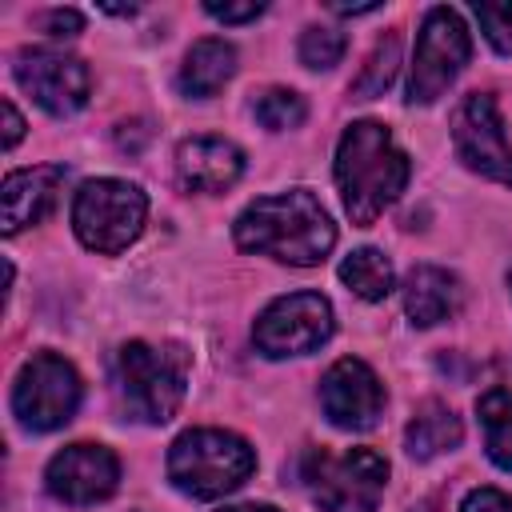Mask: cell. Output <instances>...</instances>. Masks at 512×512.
<instances>
[{
	"label": "cell",
	"mask_w": 512,
	"mask_h": 512,
	"mask_svg": "<svg viewBox=\"0 0 512 512\" xmlns=\"http://www.w3.org/2000/svg\"><path fill=\"white\" fill-rule=\"evenodd\" d=\"M320 408L336 428L364 432L384 412V384L376 380V372L364 360L344 356L320 380Z\"/></svg>",
	"instance_id": "cell-12"
},
{
	"label": "cell",
	"mask_w": 512,
	"mask_h": 512,
	"mask_svg": "<svg viewBox=\"0 0 512 512\" xmlns=\"http://www.w3.org/2000/svg\"><path fill=\"white\" fill-rule=\"evenodd\" d=\"M80 376L76 368L56 356V352H36L16 384H12V412L24 428L32 432H52V428H64L76 408H80Z\"/></svg>",
	"instance_id": "cell-8"
},
{
	"label": "cell",
	"mask_w": 512,
	"mask_h": 512,
	"mask_svg": "<svg viewBox=\"0 0 512 512\" xmlns=\"http://www.w3.org/2000/svg\"><path fill=\"white\" fill-rule=\"evenodd\" d=\"M80 12H72V8H52V12H44L40 16V28L48 32V36H76L80 32Z\"/></svg>",
	"instance_id": "cell-27"
},
{
	"label": "cell",
	"mask_w": 512,
	"mask_h": 512,
	"mask_svg": "<svg viewBox=\"0 0 512 512\" xmlns=\"http://www.w3.org/2000/svg\"><path fill=\"white\" fill-rule=\"evenodd\" d=\"M188 368L192 352L184 344H148V340H128L116 356V392L120 408L132 420L144 424H164L184 400L188 388Z\"/></svg>",
	"instance_id": "cell-3"
},
{
	"label": "cell",
	"mask_w": 512,
	"mask_h": 512,
	"mask_svg": "<svg viewBox=\"0 0 512 512\" xmlns=\"http://www.w3.org/2000/svg\"><path fill=\"white\" fill-rule=\"evenodd\" d=\"M452 148L464 168L512 188V144L504 140V120L488 92H472L452 112Z\"/></svg>",
	"instance_id": "cell-10"
},
{
	"label": "cell",
	"mask_w": 512,
	"mask_h": 512,
	"mask_svg": "<svg viewBox=\"0 0 512 512\" xmlns=\"http://www.w3.org/2000/svg\"><path fill=\"white\" fill-rule=\"evenodd\" d=\"M396 64H400V36H396V32H388V36L368 52V60H364L360 76L352 80V96H360V100L384 96V88H388V84H392V76H396Z\"/></svg>",
	"instance_id": "cell-21"
},
{
	"label": "cell",
	"mask_w": 512,
	"mask_h": 512,
	"mask_svg": "<svg viewBox=\"0 0 512 512\" xmlns=\"http://www.w3.org/2000/svg\"><path fill=\"white\" fill-rule=\"evenodd\" d=\"M16 80L20 88L52 116H72L76 108L88 104L92 92V72L80 56L52 52V48H24L16 56Z\"/></svg>",
	"instance_id": "cell-11"
},
{
	"label": "cell",
	"mask_w": 512,
	"mask_h": 512,
	"mask_svg": "<svg viewBox=\"0 0 512 512\" xmlns=\"http://www.w3.org/2000/svg\"><path fill=\"white\" fill-rule=\"evenodd\" d=\"M472 56V36L460 20V12L452 8H428L420 36H416V52H412V80H408V100L412 104H432L448 92V84L464 72Z\"/></svg>",
	"instance_id": "cell-7"
},
{
	"label": "cell",
	"mask_w": 512,
	"mask_h": 512,
	"mask_svg": "<svg viewBox=\"0 0 512 512\" xmlns=\"http://www.w3.org/2000/svg\"><path fill=\"white\" fill-rule=\"evenodd\" d=\"M220 512H276L272 504H232V508H220Z\"/></svg>",
	"instance_id": "cell-29"
},
{
	"label": "cell",
	"mask_w": 512,
	"mask_h": 512,
	"mask_svg": "<svg viewBox=\"0 0 512 512\" xmlns=\"http://www.w3.org/2000/svg\"><path fill=\"white\" fill-rule=\"evenodd\" d=\"M472 12H476V20H480L488 44H492L496 52L512 56V4H476Z\"/></svg>",
	"instance_id": "cell-24"
},
{
	"label": "cell",
	"mask_w": 512,
	"mask_h": 512,
	"mask_svg": "<svg viewBox=\"0 0 512 512\" xmlns=\"http://www.w3.org/2000/svg\"><path fill=\"white\" fill-rule=\"evenodd\" d=\"M476 412H480V424H484V448H488L492 464L512 472V392L508 388L484 392Z\"/></svg>",
	"instance_id": "cell-19"
},
{
	"label": "cell",
	"mask_w": 512,
	"mask_h": 512,
	"mask_svg": "<svg viewBox=\"0 0 512 512\" xmlns=\"http://www.w3.org/2000/svg\"><path fill=\"white\" fill-rule=\"evenodd\" d=\"M296 52H300V64L304 68H332L344 56V32L324 28V24H312V28L300 32V48Z\"/></svg>",
	"instance_id": "cell-23"
},
{
	"label": "cell",
	"mask_w": 512,
	"mask_h": 512,
	"mask_svg": "<svg viewBox=\"0 0 512 512\" xmlns=\"http://www.w3.org/2000/svg\"><path fill=\"white\" fill-rule=\"evenodd\" d=\"M236 72V48L224 44V40H196L180 64V92L184 96H196V100H208L216 96Z\"/></svg>",
	"instance_id": "cell-17"
},
{
	"label": "cell",
	"mask_w": 512,
	"mask_h": 512,
	"mask_svg": "<svg viewBox=\"0 0 512 512\" xmlns=\"http://www.w3.org/2000/svg\"><path fill=\"white\" fill-rule=\"evenodd\" d=\"M508 284H512V272H508Z\"/></svg>",
	"instance_id": "cell-30"
},
{
	"label": "cell",
	"mask_w": 512,
	"mask_h": 512,
	"mask_svg": "<svg viewBox=\"0 0 512 512\" xmlns=\"http://www.w3.org/2000/svg\"><path fill=\"white\" fill-rule=\"evenodd\" d=\"M252 112H256V120H260L268 132H288V128H300V124H304L308 104H304V96H296L292 88H264V92L252 100Z\"/></svg>",
	"instance_id": "cell-22"
},
{
	"label": "cell",
	"mask_w": 512,
	"mask_h": 512,
	"mask_svg": "<svg viewBox=\"0 0 512 512\" xmlns=\"http://www.w3.org/2000/svg\"><path fill=\"white\" fill-rule=\"evenodd\" d=\"M340 280L360 296V300H384L392 292V260L380 248H356L352 256H344L340 264Z\"/></svg>",
	"instance_id": "cell-20"
},
{
	"label": "cell",
	"mask_w": 512,
	"mask_h": 512,
	"mask_svg": "<svg viewBox=\"0 0 512 512\" xmlns=\"http://www.w3.org/2000/svg\"><path fill=\"white\" fill-rule=\"evenodd\" d=\"M64 184V168L60 164H36V168H20L4 176V232H20L28 224H40Z\"/></svg>",
	"instance_id": "cell-15"
},
{
	"label": "cell",
	"mask_w": 512,
	"mask_h": 512,
	"mask_svg": "<svg viewBox=\"0 0 512 512\" xmlns=\"http://www.w3.org/2000/svg\"><path fill=\"white\" fill-rule=\"evenodd\" d=\"M412 176L408 156L392 144V132L376 120H356L336 144V188L352 224L368 228L404 192Z\"/></svg>",
	"instance_id": "cell-2"
},
{
	"label": "cell",
	"mask_w": 512,
	"mask_h": 512,
	"mask_svg": "<svg viewBox=\"0 0 512 512\" xmlns=\"http://www.w3.org/2000/svg\"><path fill=\"white\" fill-rule=\"evenodd\" d=\"M460 512H512V496H504L500 488H472Z\"/></svg>",
	"instance_id": "cell-25"
},
{
	"label": "cell",
	"mask_w": 512,
	"mask_h": 512,
	"mask_svg": "<svg viewBox=\"0 0 512 512\" xmlns=\"http://www.w3.org/2000/svg\"><path fill=\"white\" fill-rule=\"evenodd\" d=\"M252 472V444L224 428H188L168 448V480L192 500H216L224 492H236Z\"/></svg>",
	"instance_id": "cell-4"
},
{
	"label": "cell",
	"mask_w": 512,
	"mask_h": 512,
	"mask_svg": "<svg viewBox=\"0 0 512 512\" xmlns=\"http://www.w3.org/2000/svg\"><path fill=\"white\" fill-rule=\"evenodd\" d=\"M464 304V284L436 264H420L404 280V312L416 328H432L448 316H456Z\"/></svg>",
	"instance_id": "cell-16"
},
{
	"label": "cell",
	"mask_w": 512,
	"mask_h": 512,
	"mask_svg": "<svg viewBox=\"0 0 512 512\" xmlns=\"http://www.w3.org/2000/svg\"><path fill=\"white\" fill-rule=\"evenodd\" d=\"M460 440H464L460 416L444 400H424L404 428V448L412 460H432L440 452H452Z\"/></svg>",
	"instance_id": "cell-18"
},
{
	"label": "cell",
	"mask_w": 512,
	"mask_h": 512,
	"mask_svg": "<svg viewBox=\"0 0 512 512\" xmlns=\"http://www.w3.org/2000/svg\"><path fill=\"white\" fill-rule=\"evenodd\" d=\"M244 152L224 136H192L176 148V176L188 192H224L240 180Z\"/></svg>",
	"instance_id": "cell-14"
},
{
	"label": "cell",
	"mask_w": 512,
	"mask_h": 512,
	"mask_svg": "<svg viewBox=\"0 0 512 512\" xmlns=\"http://www.w3.org/2000/svg\"><path fill=\"white\" fill-rule=\"evenodd\" d=\"M204 12L216 16V20H224V24H244V20H256L264 12V4L260 0H248V4H216V0H208Z\"/></svg>",
	"instance_id": "cell-26"
},
{
	"label": "cell",
	"mask_w": 512,
	"mask_h": 512,
	"mask_svg": "<svg viewBox=\"0 0 512 512\" xmlns=\"http://www.w3.org/2000/svg\"><path fill=\"white\" fill-rule=\"evenodd\" d=\"M144 216H148V200L136 184L128 180H88L76 200H72V228L76 236L84 240V248L92 252H104V256H116L124 252L140 228H144Z\"/></svg>",
	"instance_id": "cell-6"
},
{
	"label": "cell",
	"mask_w": 512,
	"mask_h": 512,
	"mask_svg": "<svg viewBox=\"0 0 512 512\" xmlns=\"http://www.w3.org/2000/svg\"><path fill=\"white\" fill-rule=\"evenodd\" d=\"M24 136V120L12 108V100H4V148H16V140Z\"/></svg>",
	"instance_id": "cell-28"
},
{
	"label": "cell",
	"mask_w": 512,
	"mask_h": 512,
	"mask_svg": "<svg viewBox=\"0 0 512 512\" xmlns=\"http://www.w3.org/2000/svg\"><path fill=\"white\" fill-rule=\"evenodd\" d=\"M300 480L324 512H372L388 484V460L372 448L304 452Z\"/></svg>",
	"instance_id": "cell-5"
},
{
	"label": "cell",
	"mask_w": 512,
	"mask_h": 512,
	"mask_svg": "<svg viewBox=\"0 0 512 512\" xmlns=\"http://www.w3.org/2000/svg\"><path fill=\"white\" fill-rule=\"evenodd\" d=\"M48 492L64 504H96L108 500L120 484V460L112 456V448L104 444H68L64 452H56L48 460Z\"/></svg>",
	"instance_id": "cell-13"
},
{
	"label": "cell",
	"mask_w": 512,
	"mask_h": 512,
	"mask_svg": "<svg viewBox=\"0 0 512 512\" xmlns=\"http://www.w3.org/2000/svg\"><path fill=\"white\" fill-rule=\"evenodd\" d=\"M236 244L244 252H260V256H272L296 268H312L332 252L336 228L324 204L308 188H288L276 196H260L256 204L240 212Z\"/></svg>",
	"instance_id": "cell-1"
},
{
	"label": "cell",
	"mask_w": 512,
	"mask_h": 512,
	"mask_svg": "<svg viewBox=\"0 0 512 512\" xmlns=\"http://www.w3.org/2000/svg\"><path fill=\"white\" fill-rule=\"evenodd\" d=\"M328 336H332V304L320 292L280 296L252 324V344L272 360L316 352Z\"/></svg>",
	"instance_id": "cell-9"
}]
</instances>
